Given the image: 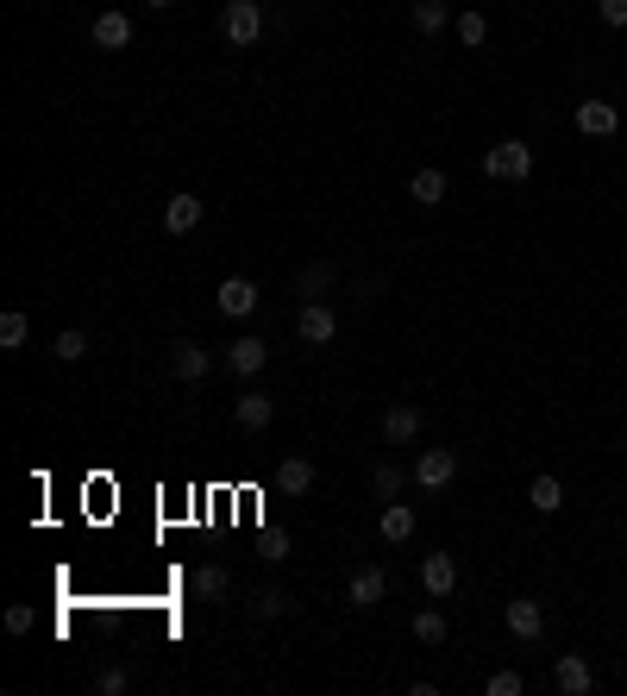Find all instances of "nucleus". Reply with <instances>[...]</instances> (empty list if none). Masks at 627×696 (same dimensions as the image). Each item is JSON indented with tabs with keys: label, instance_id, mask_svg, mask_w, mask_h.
<instances>
[{
	"label": "nucleus",
	"instance_id": "1",
	"mask_svg": "<svg viewBox=\"0 0 627 696\" xmlns=\"http://www.w3.org/2000/svg\"><path fill=\"white\" fill-rule=\"evenodd\" d=\"M220 32H226V44L251 51V44L264 38V7H258V0H226V7H220Z\"/></svg>",
	"mask_w": 627,
	"mask_h": 696
},
{
	"label": "nucleus",
	"instance_id": "2",
	"mask_svg": "<svg viewBox=\"0 0 627 696\" xmlns=\"http://www.w3.org/2000/svg\"><path fill=\"white\" fill-rule=\"evenodd\" d=\"M483 176L527 182V176H533V145H521V138H502L496 151H483Z\"/></svg>",
	"mask_w": 627,
	"mask_h": 696
},
{
	"label": "nucleus",
	"instance_id": "3",
	"mask_svg": "<svg viewBox=\"0 0 627 696\" xmlns=\"http://www.w3.org/2000/svg\"><path fill=\"white\" fill-rule=\"evenodd\" d=\"M214 308L226 320H251L258 314V283H251V276H226V283L214 289Z\"/></svg>",
	"mask_w": 627,
	"mask_h": 696
},
{
	"label": "nucleus",
	"instance_id": "4",
	"mask_svg": "<svg viewBox=\"0 0 627 696\" xmlns=\"http://www.w3.org/2000/svg\"><path fill=\"white\" fill-rule=\"evenodd\" d=\"M295 333L308 339V345H333V339H339V314L327 308V301H301V320H295Z\"/></svg>",
	"mask_w": 627,
	"mask_h": 696
},
{
	"label": "nucleus",
	"instance_id": "5",
	"mask_svg": "<svg viewBox=\"0 0 627 696\" xmlns=\"http://www.w3.org/2000/svg\"><path fill=\"white\" fill-rule=\"evenodd\" d=\"M220 358H226V370H232V377H258V370L270 364V345H264V339H251V333H239V339H232Z\"/></svg>",
	"mask_w": 627,
	"mask_h": 696
},
{
	"label": "nucleus",
	"instance_id": "6",
	"mask_svg": "<svg viewBox=\"0 0 627 696\" xmlns=\"http://www.w3.org/2000/svg\"><path fill=\"white\" fill-rule=\"evenodd\" d=\"M170 370H176L182 383H201L207 370H214V352H207L201 339H176V345H170Z\"/></svg>",
	"mask_w": 627,
	"mask_h": 696
},
{
	"label": "nucleus",
	"instance_id": "7",
	"mask_svg": "<svg viewBox=\"0 0 627 696\" xmlns=\"http://www.w3.org/2000/svg\"><path fill=\"white\" fill-rule=\"evenodd\" d=\"M383 596H389V571L383 565H364V571H352V584H345V602H352V609H377Z\"/></svg>",
	"mask_w": 627,
	"mask_h": 696
},
{
	"label": "nucleus",
	"instance_id": "8",
	"mask_svg": "<svg viewBox=\"0 0 627 696\" xmlns=\"http://www.w3.org/2000/svg\"><path fill=\"white\" fill-rule=\"evenodd\" d=\"M452 477H458V452L439 446V452H421V458H414V483H421V490H446Z\"/></svg>",
	"mask_w": 627,
	"mask_h": 696
},
{
	"label": "nucleus",
	"instance_id": "9",
	"mask_svg": "<svg viewBox=\"0 0 627 696\" xmlns=\"http://www.w3.org/2000/svg\"><path fill=\"white\" fill-rule=\"evenodd\" d=\"M577 132H584V138H615L621 132L615 101H577Z\"/></svg>",
	"mask_w": 627,
	"mask_h": 696
},
{
	"label": "nucleus",
	"instance_id": "10",
	"mask_svg": "<svg viewBox=\"0 0 627 696\" xmlns=\"http://www.w3.org/2000/svg\"><path fill=\"white\" fill-rule=\"evenodd\" d=\"M421 584H427V596L446 602L458 590V559H452V552H427V559H421Z\"/></svg>",
	"mask_w": 627,
	"mask_h": 696
},
{
	"label": "nucleus",
	"instance_id": "11",
	"mask_svg": "<svg viewBox=\"0 0 627 696\" xmlns=\"http://www.w3.org/2000/svg\"><path fill=\"white\" fill-rule=\"evenodd\" d=\"M383 439H389V446H414V439H421V408L389 402L383 408Z\"/></svg>",
	"mask_w": 627,
	"mask_h": 696
},
{
	"label": "nucleus",
	"instance_id": "12",
	"mask_svg": "<svg viewBox=\"0 0 627 696\" xmlns=\"http://www.w3.org/2000/svg\"><path fill=\"white\" fill-rule=\"evenodd\" d=\"M232 421H239L245 433H264V427L276 421V402L264 396V389H245V396H239V402H232Z\"/></svg>",
	"mask_w": 627,
	"mask_h": 696
},
{
	"label": "nucleus",
	"instance_id": "13",
	"mask_svg": "<svg viewBox=\"0 0 627 696\" xmlns=\"http://www.w3.org/2000/svg\"><path fill=\"white\" fill-rule=\"evenodd\" d=\"M508 634H515V640H540L546 634V609L533 596H515V602H508Z\"/></svg>",
	"mask_w": 627,
	"mask_h": 696
},
{
	"label": "nucleus",
	"instance_id": "14",
	"mask_svg": "<svg viewBox=\"0 0 627 696\" xmlns=\"http://www.w3.org/2000/svg\"><path fill=\"white\" fill-rule=\"evenodd\" d=\"M552 684H559L565 696H584V690L596 684V671H590V659H577V653H565L559 665H552Z\"/></svg>",
	"mask_w": 627,
	"mask_h": 696
},
{
	"label": "nucleus",
	"instance_id": "15",
	"mask_svg": "<svg viewBox=\"0 0 627 696\" xmlns=\"http://www.w3.org/2000/svg\"><path fill=\"white\" fill-rule=\"evenodd\" d=\"M201 214H207L201 195H170V201H164V226L176 232V239H182V232H195V226H201Z\"/></svg>",
	"mask_w": 627,
	"mask_h": 696
},
{
	"label": "nucleus",
	"instance_id": "16",
	"mask_svg": "<svg viewBox=\"0 0 627 696\" xmlns=\"http://www.w3.org/2000/svg\"><path fill=\"white\" fill-rule=\"evenodd\" d=\"M88 38H95V51H126V44H132V19L126 13H101Z\"/></svg>",
	"mask_w": 627,
	"mask_h": 696
},
{
	"label": "nucleus",
	"instance_id": "17",
	"mask_svg": "<svg viewBox=\"0 0 627 696\" xmlns=\"http://www.w3.org/2000/svg\"><path fill=\"white\" fill-rule=\"evenodd\" d=\"M377 533H383L389 546L414 540V508H408V502H383V515H377Z\"/></svg>",
	"mask_w": 627,
	"mask_h": 696
},
{
	"label": "nucleus",
	"instance_id": "18",
	"mask_svg": "<svg viewBox=\"0 0 627 696\" xmlns=\"http://www.w3.org/2000/svg\"><path fill=\"white\" fill-rule=\"evenodd\" d=\"M276 490H283V496H308L314 490V464L308 458H283V464H276Z\"/></svg>",
	"mask_w": 627,
	"mask_h": 696
},
{
	"label": "nucleus",
	"instance_id": "19",
	"mask_svg": "<svg viewBox=\"0 0 627 696\" xmlns=\"http://www.w3.org/2000/svg\"><path fill=\"white\" fill-rule=\"evenodd\" d=\"M408 19H414V32H421V38H439L452 26V7H446V0H414Z\"/></svg>",
	"mask_w": 627,
	"mask_h": 696
},
{
	"label": "nucleus",
	"instance_id": "20",
	"mask_svg": "<svg viewBox=\"0 0 627 696\" xmlns=\"http://www.w3.org/2000/svg\"><path fill=\"white\" fill-rule=\"evenodd\" d=\"M527 502L540 508V515H559V508H565V483L552 477V471H540V477L527 483Z\"/></svg>",
	"mask_w": 627,
	"mask_h": 696
},
{
	"label": "nucleus",
	"instance_id": "21",
	"mask_svg": "<svg viewBox=\"0 0 627 696\" xmlns=\"http://www.w3.org/2000/svg\"><path fill=\"white\" fill-rule=\"evenodd\" d=\"M333 283H339V270H333V264H308V270L295 276V295H301V301H327Z\"/></svg>",
	"mask_w": 627,
	"mask_h": 696
},
{
	"label": "nucleus",
	"instance_id": "22",
	"mask_svg": "<svg viewBox=\"0 0 627 696\" xmlns=\"http://www.w3.org/2000/svg\"><path fill=\"white\" fill-rule=\"evenodd\" d=\"M408 195L421 201V207H439V201H446V170H414Z\"/></svg>",
	"mask_w": 627,
	"mask_h": 696
},
{
	"label": "nucleus",
	"instance_id": "23",
	"mask_svg": "<svg viewBox=\"0 0 627 696\" xmlns=\"http://www.w3.org/2000/svg\"><path fill=\"white\" fill-rule=\"evenodd\" d=\"M402 483H408V471H402V464H377V471H370V490H377V502H396L402 496Z\"/></svg>",
	"mask_w": 627,
	"mask_h": 696
},
{
	"label": "nucleus",
	"instance_id": "24",
	"mask_svg": "<svg viewBox=\"0 0 627 696\" xmlns=\"http://www.w3.org/2000/svg\"><path fill=\"white\" fill-rule=\"evenodd\" d=\"M189 590H195L201 602H220V596L232 590V577H226V565H201V571H195V584H189Z\"/></svg>",
	"mask_w": 627,
	"mask_h": 696
},
{
	"label": "nucleus",
	"instance_id": "25",
	"mask_svg": "<svg viewBox=\"0 0 627 696\" xmlns=\"http://www.w3.org/2000/svg\"><path fill=\"white\" fill-rule=\"evenodd\" d=\"M51 358H57V364H82V358H88V333H76V327L57 333V339H51Z\"/></svg>",
	"mask_w": 627,
	"mask_h": 696
},
{
	"label": "nucleus",
	"instance_id": "26",
	"mask_svg": "<svg viewBox=\"0 0 627 696\" xmlns=\"http://www.w3.org/2000/svg\"><path fill=\"white\" fill-rule=\"evenodd\" d=\"M251 615H264V621H276V615H289V596L276 590V584H264L258 596H251Z\"/></svg>",
	"mask_w": 627,
	"mask_h": 696
},
{
	"label": "nucleus",
	"instance_id": "27",
	"mask_svg": "<svg viewBox=\"0 0 627 696\" xmlns=\"http://www.w3.org/2000/svg\"><path fill=\"white\" fill-rule=\"evenodd\" d=\"M414 640H421V646H439V640H446V615H439V609H421V615H414Z\"/></svg>",
	"mask_w": 627,
	"mask_h": 696
},
{
	"label": "nucleus",
	"instance_id": "28",
	"mask_svg": "<svg viewBox=\"0 0 627 696\" xmlns=\"http://www.w3.org/2000/svg\"><path fill=\"white\" fill-rule=\"evenodd\" d=\"M483 38H490V19H483V13H458V44H471V51H477Z\"/></svg>",
	"mask_w": 627,
	"mask_h": 696
},
{
	"label": "nucleus",
	"instance_id": "29",
	"mask_svg": "<svg viewBox=\"0 0 627 696\" xmlns=\"http://www.w3.org/2000/svg\"><path fill=\"white\" fill-rule=\"evenodd\" d=\"M0 345H7V352H19V345H26V314H0Z\"/></svg>",
	"mask_w": 627,
	"mask_h": 696
},
{
	"label": "nucleus",
	"instance_id": "30",
	"mask_svg": "<svg viewBox=\"0 0 627 696\" xmlns=\"http://www.w3.org/2000/svg\"><path fill=\"white\" fill-rule=\"evenodd\" d=\"M126 690H132V678H126L120 665H107L101 678H95V696H126Z\"/></svg>",
	"mask_w": 627,
	"mask_h": 696
},
{
	"label": "nucleus",
	"instance_id": "31",
	"mask_svg": "<svg viewBox=\"0 0 627 696\" xmlns=\"http://www.w3.org/2000/svg\"><path fill=\"white\" fill-rule=\"evenodd\" d=\"M38 628V609H32V602H13V609H7V634H32Z\"/></svg>",
	"mask_w": 627,
	"mask_h": 696
},
{
	"label": "nucleus",
	"instance_id": "32",
	"mask_svg": "<svg viewBox=\"0 0 627 696\" xmlns=\"http://www.w3.org/2000/svg\"><path fill=\"white\" fill-rule=\"evenodd\" d=\"M527 684H521V671H496L490 678V696H521Z\"/></svg>",
	"mask_w": 627,
	"mask_h": 696
},
{
	"label": "nucleus",
	"instance_id": "33",
	"mask_svg": "<svg viewBox=\"0 0 627 696\" xmlns=\"http://www.w3.org/2000/svg\"><path fill=\"white\" fill-rule=\"evenodd\" d=\"M596 13H602V26H627V0H596Z\"/></svg>",
	"mask_w": 627,
	"mask_h": 696
},
{
	"label": "nucleus",
	"instance_id": "34",
	"mask_svg": "<svg viewBox=\"0 0 627 696\" xmlns=\"http://www.w3.org/2000/svg\"><path fill=\"white\" fill-rule=\"evenodd\" d=\"M264 559H270V565L289 559V540H283V533H264Z\"/></svg>",
	"mask_w": 627,
	"mask_h": 696
},
{
	"label": "nucleus",
	"instance_id": "35",
	"mask_svg": "<svg viewBox=\"0 0 627 696\" xmlns=\"http://www.w3.org/2000/svg\"><path fill=\"white\" fill-rule=\"evenodd\" d=\"M145 7H151V13H164V7H176V0H145Z\"/></svg>",
	"mask_w": 627,
	"mask_h": 696
}]
</instances>
